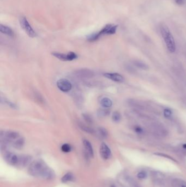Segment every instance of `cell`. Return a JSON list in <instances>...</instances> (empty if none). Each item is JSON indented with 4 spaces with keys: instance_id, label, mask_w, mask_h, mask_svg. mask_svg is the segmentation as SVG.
<instances>
[{
    "instance_id": "cell-22",
    "label": "cell",
    "mask_w": 186,
    "mask_h": 187,
    "mask_svg": "<svg viewBox=\"0 0 186 187\" xmlns=\"http://www.w3.org/2000/svg\"><path fill=\"white\" fill-rule=\"evenodd\" d=\"M97 134L101 138H105L108 136V132L105 128L99 127L97 131Z\"/></svg>"
},
{
    "instance_id": "cell-8",
    "label": "cell",
    "mask_w": 186,
    "mask_h": 187,
    "mask_svg": "<svg viewBox=\"0 0 186 187\" xmlns=\"http://www.w3.org/2000/svg\"><path fill=\"white\" fill-rule=\"evenodd\" d=\"M99 152L101 158L104 160L109 159L111 155V152L109 147L105 143H101L100 146Z\"/></svg>"
},
{
    "instance_id": "cell-18",
    "label": "cell",
    "mask_w": 186,
    "mask_h": 187,
    "mask_svg": "<svg viewBox=\"0 0 186 187\" xmlns=\"http://www.w3.org/2000/svg\"><path fill=\"white\" fill-rule=\"evenodd\" d=\"M100 103L103 107L105 108H110L113 105V102L110 98H103L101 100Z\"/></svg>"
},
{
    "instance_id": "cell-21",
    "label": "cell",
    "mask_w": 186,
    "mask_h": 187,
    "mask_svg": "<svg viewBox=\"0 0 186 187\" xmlns=\"http://www.w3.org/2000/svg\"><path fill=\"white\" fill-rule=\"evenodd\" d=\"M73 179H74V176H73V174H72L71 172H68L63 176L61 181L63 183H67L73 181Z\"/></svg>"
},
{
    "instance_id": "cell-17",
    "label": "cell",
    "mask_w": 186,
    "mask_h": 187,
    "mask_svg": "<svg viewBox=\"0 0 186 187\" xmlns=\"http://www.w3.org/2000/svg\"><path fill=\"white\" fill-rule=\"evenodd\" d=\"M125 181L130 187H142L138 182L133 178L132 177L127 176L125 177Z\"/></svg>"
},
{
    "instance_id": "cell-16",
    "label": "cell",
    "mask_w": 186,
    "mask_h": 187,
    "mask_svg": "<svg viewBox=\"0 0 186 187\" xmlns=\"http://www.w3.org/2000/svg\"><path fill=\"white\" fill-rule=\"evenodd\" d=\"M25 144V140L23 137H19L13 142V146L17 149H21Z\"/></svg>"
},
{
    "instance_id": "cell-24",
    "label": "cell",
    "mask_w": 186,
    "mask_h": 187,
    "mask_svg": "<svg viewBox=\"0 0 186 187\" xmlns=\"http://www.w3.org/2000/svg\"><path fill=\"white\" fill-rule=\"evenodd\" d=\"M113 120L115 122H118L121 120V114L118 112H114L112 115Z\"/></svg>"
},
{
    "instance_id": "cell-3",
    "label": "cell",
    "mask_w": 186,
    "mask_h": 187,
    "mask_svg": "<svg viewBox=\"0 0 186 187\" xmlns=\"http://www.w3.org/2000/svg\"><path fill=\"white\" fill-rule=\"evenodd\" d=\"M161 33L168 50L171 53H174L176 50V45L170 30L166 26L163 25L161 27Z\"/></svg>"
},
{
    "instance_id": "cell-6",
    "label": "cell",
    "mask_w": 186,
    "mask_h": 187,
    "mask_svg": "<svg viewBox=\"0 0 186 187\" xmlns=\"http://www.w3.org/2000/svg\"><path fill=\"white\" fill-rule=\"evenodd\" d=\"M57 86L63 92H68L72 88V84L66 79H59L57 82Z\"/></svg>"
},
{
    "instance_id": "cell-29",
    "label": "cell",
    "mask_w": 186,
    "mask_h": 187,
    "mask_svg": "<svg viewBox=\"0 0 186 187\" xmlns=\"http://www.w3.org/2000/svg\"><path fill=\"white\" fill-rule=\"evenodd\" d=\"M164 114L166 117L168 118V117H169L171 116V112L170 110H168V109H166L164 111Z\"/></svg>"
},
{
    "instance_id": "cell-14",
    "label": "cell",
    "mask_w": 186,
    "mask_h": 187,
    "mask_svg": "<svg viewBox=\"0 0 186 187\" xmlns=\"http://www.w3.org/2000/svg\"><path fill=\"white\" fill-rule=\"evenodd\" d=\"M0 31L9 37H13L14 36V33L12 29L7 26L1 25L0 26Z\"/></svg>"
},
{
    "instance_id": "cell-30",
    "label": "cell",
    "mask_w": 186,
    "mask_h": 187,
    "mask_svg": "<svg viewBox=\"0 0 186 187\" xmlns=\"http://www.w3.org/2000/svg\"><path fill=\"white\" fill-rule=\"evenodd\" d=\"M135 131H136L137 132H138V133H142V129H141L140 127H137L135 128Z\"/></svg>"
},
{
    "instance_id": "cell-31",
    "label": "cell",
    "mask_w": 186,
    "mask_h": 187,
    "mask_svg": "<svg viewBox=\"0 0 186 187\" xmlns=\"http://www.w3.org/2000/svg\"><path fill=\"white\" fill-rule=\"evenodd\" d=\"M116 187L115 186H113V185H112V186H111V187Z\"/></svg>"
},
{
    "instance_id": "cell-19",
    "label": "cell",
    "mask_w": 186,
    "mask_h": 187,
    "mask_svg": "<svg viewBox=\"0 0 186 187\" xmlns=\"http://www.w3.org/2000/svg\"><path fill=\"white\" fill-rule=\"evenodd\" d=\"M53 55L55 57H56L60 60L63 61H69L68 60V57L67 54H63V53H52Z\"/></svg>"
},
{
    "instance_id": "cell-11",
    "label": "cell",
    "mask_w": 186,
    "mask_h": 187,
    "mask_svg": "<svg viewBox=\"0 0 186 187\" xmlns=\"http://www.w3.org/2000/svg\"><path fill=\"white\" fill-rule=\"evenodd\" d=\"M31 160H32V158L30 156L26 155L19 156V160L16 165L21 167H24L28 165L31 162Z\"/></svg>"
},
{
    "instance_id": "cell-10",
    "label": "cell",
    "mask_w": 186,
    "mask_h": 187,
    "mask_svg": "<svg viewBox=\"0 0 186 187\" xmlns=\"http://www.w3.org/2000/svg\"><path fill=\"white\" fill-rule=\"evenodd\" d=\"M152 176L154 182L156 184L159 186L164 185L165 180L164 176L162 173L157 171H154L152 174Z\"/></svg>"
},
{
    "instance_id": "cell-32",
    "label": "cell",
    "mask_w": 186,
    "mask_h": 187,
    "mask_svg": "<svg viewBox=\"0 0 186 187\" xmlns=\"http://www.w3.org/2000/svg\"><path fill=\"white\" fill-rule=\"evenodd\" d=\"M183 147H184V148H186V144H185Z\"/></svg>"
},
{
    "instance_id": "cell-7",
    "label": "cell",
    "mask_w": 186,
    "mask_h": 187,
    "mask_svg": "<svg viewBox=\"0 0 186 187\" xmlns=\"http://www.w3.org/2000/svg\"><path fill=\"white\" fill-rule=\"evenodd\" d=\"M75 75L77 77L81 79H87L93 77L94 76V72L89 69H81L75 72Z\"/></svg>"
},
{
    "instance_id": "cell-13",
    "label": "cell",
    "mask_w": 186,
    "mask_h": 187,
    "mask_svg": "<svg viewBox=\"0 0 186 187\" xmlns=\"http://www.w3.org/2000/svg\"><path fill=\"white\" fill-rule=\"evenodd\" d=\"M83 144L85 148V151L89 157L93 158L94 157V152H93V147L91 143L88 140H83Z\"/></svg>"
},
{
    "instance_id": "cell-26",
    "label": "cell",
    "mask_w": 186,
    "mask_h": 187,
    "mask_svg": "<svg viewBox=\"0 0 186 187\" xmlns=\"http://www.w3.org/2000/svg\"><path fill=\"white\" fill-rule=\"evenodd\" d=\"M61 150L65 153H68L71 151V147L68 144L65 143L61 147Z\"/></svg>"
},
{
    "instance_id": "cell-9",
    "label": "cell",
    "mask_w": 186,
    "mask_h": 187,
    "mask_svg": "<svg viewBox=\"0 0 186 187\" xmlns=\"http://www.w3.org/2000/svg\"><path fill=\"white\" fill-rule=\"evenodd\" d=\"M4 159L9 164L16 165L18 162L19 156L11 152H7L4 155Z\"/></svg>"
},
{
    "instance_id": "cell-27",
    "label": "cell",
    "mask_w": 186,
    "mask_h": 187,
    "mask_svg": "<svg viewBox=\"0 0 186 187\" xmlns=\"http://www.w3.org/2000/svg\"><path fill=\"white\" fill-rule=\"evenodd\" d=\"M147 177V173L145 171H140L137 174V177L139 179H145Z\"/></svg>"
},
{
    "instance_id": "cell-2",
    "label": "cell",
    "mask_w": 186,
    "mask_h": 187,
    "mask_svg": "<svg viewBox=\"0 0 186 187\" xmlns=\"http://www.w3.org/2000/svg\"><path fill=\"white\" fill-rule=\"evenodd\" d=\"M117 28L118 26L117 25L111 24L106 25L99 32L93 33L92 34L89 35V36H88L87 37V39L88 41L90 42H94L98 40L100 37H101L103 35H113L116 32Z\"/></svg>"
},
{
    "instance_id": "cell-5",
    "label": "cell",
    "mask_w": 186,
    "mask_h": 187,
    "mask_svg": "<svg viewBox=\"0 0 186 187\" xmlns=\"http://www.w3.org/2000/svg\"><path fill=\"white\" fill-rule=\"evenodd\" d=\"M1 138H4L5 142H13L19 138V134L16 131H9L1 133Z\"/></svg>"
},
{
    "instance_id": "cell-1",
    "label": "cell",
    "mask_w": 186,
    "mask_h": 187,
    "mask_svg": "<svg viewBox=\"0 0 186 187\" xmlns=\"http://www.w3.org/2000/svg\"><path fill=\"white\" fill-rule=\"evenodd\" d=\"M28 172L31 176L45 179H53L55 175L53 170L42 160H37L31 163Z\"/></svg>"
},
{
    "instance_id": "cell-4",
    "label": "cell",
    "mask_w": 186,
    "mask_h": 187,
    "mask_svg": "<svg viewBox=\"0 0 186 187\" xmlns=\"http://www.w3.org/2000/svg\"><path fill=\"white\" fill-rule=\"evenodd\" d=\"M20 24L21 28L24 30L25 32L30 37L34 38L37 36L36 31L29 23L28 20L24 16L21 17L20 19Z\"/></svg>"
},
{
    "instance_id": "cell-28",
    "label": "cell",
    "mask_w": 186,
    "mask_h": 187,
    "mask_svg": "<svg viewBox=\"0 0 186 187\" xmlns=\"http://www.w3.org/2000/svg\"><path fill=\"white\" fill-rule=\"evenodd\" d=\"M4 103H6V104H7V105L8 106H9V107H12L13 108H17L16 105L14 103H13L12 102L9 101H8V100H6V99H4Z\"/></svg>"
},
{
    "instance_id": "cell-23",
    "label": "cell",
    "mask_w": 186,
    "mask_h": 187,
    "mask_svg": "<svg viewBox=\"0 0 186 187\" xmlns=\"http://www.w3.org/2000/svg\"><path fill=\"white\" fill-rule=\"evenodd\" d=\"M110 113L109 110H107V109H100L98 110L97 112V114L99 117H104L106 116H108L109 115Z\"/></svg>"
},
{
    "instance_id": "cell-25",
    "label": "cell",
    "mask_w": 186,
    "mask_h": 187,
    "mask_svg": "<svg viewBox=\"0 0 186 187\" xmlns=\"http://www.w3.org/2000/svg\"><path fill=\"white\" fill-rule=\"evenodd\" d=\"M82 118L84 119L86 122L87 123V124H92L93 123V119L92 117L87 114H82Z\"/></svg>"
},
{
    "instance_id": "cell-15",
    "label": "cell",
    "mask_w": 186,
    "mask_h": 187,
    "mask_svg": "<svg viewBox=\"0 0 186 187\" xmlns=\"http://www.w3.org/2000/svg\"><path fill=\"white\" fill-rule=\"evenodd\" d=\"M173 187H186V182L181 178H174L172 181Z\"/></svg>"
},
{
    "instance_id": "cell-12",
    "label": "cell",
    "mask_w": 186,
    "mask_h": 187,
    "mask_svg": "<svg viewBox=\"0 0 186 187\" xmlns=\"http://www.w3.org/2000/svg\"><path fill=\"white\" fill-rule=\"evenodd\" d=\"M105 77L107 78L112 81L118 83H122L124 81V78L121 74L117 73H107L104 74Z\"/></svg>"
},
{
    "instance_id": "cell-20",
    "label": "cell",
    "mask_w": 186,
    "mask_h": 187,
    "mask_svg": "<svg viewBox=\"0 0 186 187\" xmlns=\"http://www.w3.org/2000/svg\"><path fill=\"white\" fill-rule=\"evenodd\" d=\"M79 126L80 127V128L81 129V130H83L84 131H85L87 133H89V134H93L94 133V130H93L92 128L90 127L89 126H87L86 125H85L84 124L82 123H79L78 124Z\"/></svg>"
}]
</instances>
